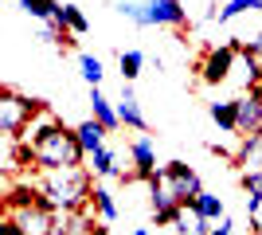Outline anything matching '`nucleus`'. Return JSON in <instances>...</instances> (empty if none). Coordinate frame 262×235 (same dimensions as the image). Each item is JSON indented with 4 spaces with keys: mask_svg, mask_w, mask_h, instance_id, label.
I'll return each instance as SVG.
<instances>
[{
    "mask_svg": "<svg viewBox=\"0 0 262 235\" xmlns=\"http://www.w3.org/2000/svg\"><path fill=\"white\" fill-rule=\"evenodd\" d=\"M243 51V44H223V47H211L208 55L200 59V78L208 87H223L235 71V55Z\"/></svg>",
    "mask_w": 262,
    "mask_h": 235,
    "instance_id": "nucleus-4",
    "label": "nucleus"
},
{
    "mask_svg": "<svg viewBox=\"0 0 262 235\" xmlns=\"http://www.w3.org/2000/svg\"><path fill=\"white\" fill-rule=\"evenodd\" d=\"M90 208L98 212L102 224H114V220H118V200H114V192H110L106 184H94V192H90Z\"/></svg>",
    "mask_w": 262,
    "mask_h": 235,
    "instance_id": "nucleus-16",
    "label": "nucleus"
},
{
    "mask_svg": "<svg viewBox=\"0 0 262 235\" xmlns=\"http://www.w3.org/2000/svg\"><path fill=\"white\" fill-rule=\"evenodd\" d=\"M168 227H172L176 235H208V231H211V220H204V216H200L192 204H184Z\"/></svg>",
    "mask_w": 262,
    "mask_h": 235,
    "instance_id": "nucleus-13",
    "label": "nucleus"
},
{
    "mask_svg": "<svg viewBox=\"0 0 262 235\" xmlns=\"http://www.w3.org/2000/svg\"><path fill=\"white\" fill-rule=\"evenodd\" d=\"M118 71H121V82H133V78L145 71V55L137 51V47L121 51V55H118Z\"/></svg>",
    "mask_w": 262,
    "mask_h": 235,
    "instance_id": "nucleus-21",
    "label": "nucleus"
},
{
    "mask_svg": "<svg viewBox=\"0 0 262 235\" xmlns=\"http://www.w3.org/2000/svg\"><path fill=\"white\" fill-rule=\"evenodd\" d=\"M208 235H235V220H231V216H223V220H215Z\"/></svg>",
    "mask_w": 262,
    "mask_h": 235,
    "instance_id": "nucleus-25",
    "label": "nucleus"
},
{
    "mask_svg": "<svg viewBox=\"0 0 262 235\" xmlns=\"http://www.w3.org/2000/svg\"><path fill=\"white\" fill-rule=\"evenodd\" d=\"M75 134H78V141H82V149H86V157H90V153H98V149L106 145V134H110V130L98 122V118H86L82 125H75Z\"/></svg>",
    "mask_w": 262,
    "mask_h": 235,
    "instance_id": "nucleus-15",
    "label": "nucleus"
},
{
    "mask_svg": "<svg viewBox=\"0 0 262 235\" xmlns=\"http://www.w3.org/2000/svg\"><path fill=\"white\" fill-rule=\"evenodd\" d=\"M161 177L172 184V192H176L184 204H192L200 192H204V180H200V173H196L192 165H184V161H168V165L161 168Z\"/></svg>",
    "mask_w": 262,
    "mask_h": 235,
    "instance_id": "nucleus-7",
    "label": "nucleus"
},
{
    "mask_svg": "<svg viewBox=\"0 0 262 235\" xmlns=\"http://www.w3.org/2000/svg\"><path fill=\"white\" fill-rule=\"evenodd\" d=\"M86 165H90V173H94L98 180H133V173H125V168L118 165V153H114L110 145H102L98 153H90Z\"/></svg>",
    "mask_w": 262,
    "mask_h": 235,
    "instance_id": "nucleus-10",
    "label": "nucleus"
},
{
    "mask_svg": "<svg viewBox=\"0 0 262 235\" xmlns=\"http://www.w3.org/2000/svg\"><path fill=\"white\" fill-rule=\"evenodd\" d=\"M39 192L51 212H82L90 204L94 180H90V165H63V168H39Z\"/></svg>",
    "mask_w": 262,
    "mask_h": 235,
    "instance_id": "nucleus-1",
    "label": "nucleus"
},
{
    "mask_svg": "<svg viewBox=\"0 0 262 235\" xmlns=\"http://www.w3.org/2000/svg\"><path fill=\"white\" fill-rule=\"evenodd\" d=\"M86 235H106V227H98V224H94V227H90Z\"/></svg>",
    "mask_w": 262,
    "mask_h": 235,
    "instance_id": "nucleus-28",
    "label": "nucleus"
},
{
    "mask_svg": "<svg viewBox=\"0 0 262 235\" xmlns=\"http://www.w3.org/2000/svg\"><path fill=\"white\" fill-rule=\"evenodd\" d=\"M35 110H39L35 98H24V94H16L12 87H4L0 90V130H4V137L16 141V137L24 134V125L35 118Z\"/></svg>",
    "mask_w": 262,
    "mask_h": 235,
    "instance_id": "nucleus-2",
    "label": "nucleus"
},
{
    "mask_svg": "<svg viewBox=\"0 0 262 235\" xmlns=\"http://www.w3.org/2000/svg\"><path fill=\"white\" fill-rule=\"evenodd\" d=\"M192 208H196L200 216H204V220H211V224H215V220H223V216H227V204H223V196H215V192H200L196 200H192Z\"/></svg>",
    "mask_w": 262,
    "mask_h": 235,
    "instance_id": "nucleus-19",
    "label": "nucleus"
},
{
    "mask_svg": "<svg viewBox=\"0 0 262 235\" xmlns=\"http://www.w3.org/2000/svg\"><path fill=\"white\" fill-rule=\"evenodd\" d=\"M235 130L239 137L262 134V87H251L247 94L235 98Z\"/></svg>",
    "mask_w": 262,
    "mask_h": 235,
    "instance_id": "nucleus-6",
    "label": "nucleus"
},
{
    "mask_svg": "<svg viewBox=\"0 0 262 235\" xmlns=\"http://www.w3.org/2000/svg\"><path fill=\"white\" fill-rule=\"evenodd\" d=\"M78 71H82V78H86V87H102V75H106V67H102V59H98V55L82 51V55H78Z\"/></svg>",
    "mask_w": 262,
    "mask_h": 235,
    "instance_id": "nucleus-23",
    "label": "nucleus"
},
{
    "mask_svg": "<svg viewBox=\"0 0 262 235\" xmlns=\"http://www.w3.org/2000/svg\"><path fill=\"white\" fill-rule=\"evenodd\" d=\"M4 216H8V220H16L28 235H51V227H55V212L47 208L43 200L28 204V208H8Z\"/></svg>",
    "mask_w": 262,
    "mask_h": 235,
    "instance_id": "nucleus-8",
    "label": "nucleus"
},
{
    "mask_svg": "<svg viewBox=\"0 0 262 235\" xmlns=\"http://www.w3.org/2000/svg\"><path fill=\"white\" fill-rule=\"evenodd\" d=\"M133 28H188V8L180 0H149Z\"/></svg>",
    "mask_w": 262,
    "mask_h": 235,
    "instance_id": "nucleus-3",
    "label": "nucleus"
},
{
    "mask_svg": "<svg viewBox=\"0 0 262 235\" xmlns=\"http://www.w3.org/2000/svg\"><path fill=\"white\" fill-rule=\"evenodd\" d=\"M247 51H251V55H254V59L262 63V32L254 35V39H247Z\"/></svg>",
    "mask_w": 262,
    "mask_h": 235,
    "instance_id": "nucleus-27",
    "label": "nucleus"
},
{
    "mask_svg": "<svg viewBox=\"0 0 262 235\" xmlns=\"http://www.w3.org/2000/svg\"><path fill=\"white\" fill-rule=\"evenodd\" d=\"M133 235H149V231H145V227H137V231H133Z\"/></svg>",
    "mask_w": 262,
    "mask_h": 235,
    "instance_id": "nucleus-29",
    "label": "nucleus"
},
{
    "mask_svg": "<svg viewBox=\"0 0 262 235\" xmlns=\"http://www.w3.org/2000/svg\"><path fill=\"white\" fill-rule=\"evenodd\" d=\"M243 192L262 200V168H258V173H243Z\"/></svg>",
    "mask_w": 262,
    "mask_h": 235,
    "instance_id": "nucleus-24",
    "label": "nucleus"
},
{
    "mask_svg": "<svg viewBox=\"0 0 262 235\" xmlns=\"http://www.w3.org/2000/svg\"><path fill=\"white\" fill-rule=\"evenodd\" d=\"M208 114H211V122L219 125V134H239V130H235V98L208 102Z\"/></svg>",
    "mask_w": 262,
    "mask_h": 235,
    "instance_id": "nucleus-18",
    "label": "nucleus"
},
{
    "mask_svg": "<svg viewBox=\"0 0 262 235\" xmlns=\"http://www.w3.org/2000/svg\"><path fill=\"white\" fill-rule=\"evenodd\" d=\"M235 165H239L243 173H258V168H262V134L243 137L239 153H235Z\"/></svg>",
    "mask_w": 262,
    "mask_h": 235,
    "instance_id": "nucleus-14",
    "label": "nucleus"
},
{
    "mask_svg": "<svg viewBox=\"0 0 262 235\" xmlns=\"http://www.w3.org/2000/svg\"><path fill=\"white\" fill-rule=\"evenodd\" d=\"M247 12H262V0H227V4H219V8L211 12V20L227 24V20H235V16H247Z\"/></svg>",
    "mask_w": 262,
    "mask_h": 235,
    "instance_id": "nucleus-20",
    "label": "nucleus"
},
{
    "mask_svg": "<svg viewBox=\"0 0 262 235\" xmlns=\"http://www.w3.org/2000/svg\"><path fill=\"white\" fill-rule=\"evenodd\" d=\"M20 8L28 12L35 24H47V20H55V12H59V0H20Z\"/></svg>",
    "mask_w": 262,
    "mask_h": 235,
    "instance_id": "nucleus-22",
    "label": "nucleus"
},
{
    "mask_svg": "<svg viewBox=\"0 0 262 235\" xmlns=\"http://www.w3.org/2000/svg\"><path fill=\"white\" fill-rule=\"evenodd\" d=\"M90 118H98L106 130H118V125H121L118 102H110L106 94H102V87H90Z\"/></svg>",
    "mask_w": 262,
    "mask_h": 235,
    "instance_id": "nucleus-12",
    "label": "nucleus"
},
{
    "mask_svg": "<svg viewBox=\"0 0 262 235\" xmlns=\"http://www.w3.org/2000/svg\"><path fill=\"white\" fill-rule=\"evenodd\" d=\"M149 192H153V200H149V208H153V220H157V224H172L176 212L184 208V200H180V196L172 192V184L161 177V168L149 177Z\"/></svg>",
    "mask_w": 262,
    "mask_h": 235,
    "instance_id": "nucleus-5",
    "label": "nucleus"
},
{
    "mask_svg": "<svg viewBox=\"0 0 262 235\" xmlns=\"http://www.w3.org/2000/svg\"><path fill=\"white\" fill-rule=\"evenodd\" d=\"M55 20L63 24V28H67L71 35H86V32H90V20H86V12L78 8V4H59Z\"/></svg>",
    "mask_w": 262,
    "mask_h": 235,
    "instance_id": "nucleus-17",
    "label": "nucleus"
},
{
    "mask_svg": "<svg viewBox=\"0 0 262 235\" xmlns=\"http://www.w3.org/2000/svg\"><path fill=\"white\" fill-rule=\"evenodd\" d=\"M129 161H133V180H149L157 173V145L149 134H137L129 141Z\"/></svg>",
    "mask_w": 262,
    "mask_h": 235,
    "instance_id": "nucleus-9",
    "label": "nucleus"
},
{
    "mask_svg": "<svg viewBox=\"0 0 262 235\" xmlns=\"http://www.w3.org/2000/svg\"><path fill=\"white\" fill-rule=\"evenodd\" d=\"M0 235H28V231H24L16 220H8V216H4V224H0Z\"/></svg>",
    "mask_w": 262,
    "mask_h": 235,
    "instance_id": "nucleus-26",
    "label": "nucleus"
},
{
    "mask_svg": "<svg viewBox=\"0 0 262 235\" xmlns=\"http://www.w3.org/2000/svg\"><path fill=\"white\" fill-rule=\"evenodd\" d=\"M118 114H121V125H129L133 134H145V130H149V122H145V110H141V98L133 94V82H125V90H121Z\"/></svg>",
    "mask_w": 262,
    "mask_h": 235,
    "instance_id": "nucleus-11",
    "label": "nucleus"
}]
</instances>
